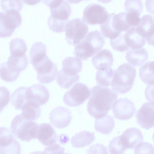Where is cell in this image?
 I'll return each mask as SVG.
<instances>
[{"label": "cell", "instance_id": "cell-25", "mask_svg": "<svg viewBox=\"0 0 154 154\" xmlns=\"http://www.w3.org/2000/svg\"><path fill=\"white\" fill-rule=\"evenodd\" d=\"M45 45L42 42H36L32 45L30 50L29 58L32 65L43 59L47 55Z\"/></svg>", "mask_w": 154, "mask_h": 154}, {"label": "cell", "instance_id": "cell-1", "mask_svg": "<svg viewBox=\"0 0 154 154\" xmlns=\"http://www.w3.org/2000/svg\"><path fill=\"white\" fill-rule=\"evenodd\" d=\"M90 91L88 112L95 119L102 118L111 109L118 95L111 88L99 85L93 87Z\"/></svg>", "mask_w": 154, "mask_h": 154}, {"label": "cell", "instance_id": "cell-11", "mask_svg": "<svg viewBox=\"0 0 154 154\" xmlns=\"http://www.w3.org/2000/svg\"><path fill=\"white\" fill-rule=\"evenodd\" d=\"M21 22L22 17L19 11L11 10L3 12L0 21V37L11 35Z\"/></svg>", "mask_w": 154, "mask_h": 154}, {"label": "cell", "instance_id": "cell-6", "mask_svg": "<svg viewBox=\"0 0 154 154\" xmlns=\"http://www.w3.org/2000/svg\"><path fill=\"white\" fill-rule=\"evenodd\" d=\"M38 125L35 122L25 119L20 114L14 117L10 128L16 137L22 141L29 142L32 139H37Z\"/></svg>", "mask_w": 154, "mask_h": 154}, {"label": "cell", "instance_id": "cell-38", "mask_svg": "<svg viewBox=\"0 0 154 154\" xmlns=\"http://www.w3.org/2000/svg\"><path fill=\"white\" fill-rule=\"evenodd\" d=\"M64 149L60 145L55 143L45 148L44 154H64Z\"/></svg>", "mask_w": 154, "mask_h": 154}, {"label": "cell", "instance_id": "cell-14", "mask_svg": "<svg viewBox=\"0 0 154 154\" xmlns=\"http://www.w3.org/2000/svg\"><path fill=\"white\" fill-rule=\"evenodd\" d=\"M154 107L153 101L146 103L137 112V122L141 128L148 130L153 127Z\"/></svg>", "mask_w": 154, "mask_h": 154}, {"label": "cell", "instance_id": "cell-3", "mask_svg": "<svg viewBox=\"0 0 154 154\" xmlns=\"http://www.w3.org/2000/svg\"><path fill=\"white\" fill-rule=\"evenodd\" d=\"M50 8L51 14L48 20L49 28L56 32L64 31L71 12L69 3L65 0H43Z\"/></svg>", "mask_w": 154, "mask_h": 154}, {"label": "cell", "instance_id": "cell-4", "mask_svg": "<svg viewBox=\"0 0 154 154\" xmlns=\"http://www.w3.org/2000/svg\"><path fill=\"white\" fill-rule=\"evenodd\" d=\"M105 43L104 38L99 31H91L76 45L73 54L81 60H86L99 51Z\"/></svg>", "mask_w": 154, "mask_h": 154}, {"label": "cell", "instance_id": "cell-26", "mask_svg": "<svg viewBox=\"0 0 154 154\" xmlns=\"http://www.w3.org/2000/svg\"><path fill=\"white\" fill-rule=\"evenodd\" d=\"M139 75L143 82L149 85H153V61H148L141 66L139 69Z\"/></svg>", "mask_w": 154, "mask_h": 154}, {"label": "cell", "instance_id": "cell-13", "mask_svg": "<svg viewBox=\"0 0 154 154\" xmlns=\"http://www.w3.org/2000/svg\"><path fill=\"white\" fill-rule=\"evenodd\" d=\"M112 109L115 118L122 120L130 119L136 111L134 103L127 98H120L115 101Z\"/></svg>", "mask_w": 154, "mask_h": 154}, {"label": "cell", "instance_id": "cell-20", "mask_svg": "<svg viewBox=\"0 0 154 154\" xmlns=\"http://www.w3.org/2000/svg\"><path fill=\"white\" fill-rule=\"evenodd\" d=\"M37 139L44 145L49 146L56 142L57 135L51 125L42 123L38 125Z\"/></svg>", "mask_w": 154, "mask_h": 154}, {"label": "cell", "instance_id": "cell-8", "mask_svg": "<svg viewBox=\"0 0 154 154\" xmlns=\"http://www.w3.org/2000/svg\"><path fill=\"white\" fill-rule=\"evenodd\" d=\"M88 31V26L81 19H73L66 24L65 38L69 44L75 45L85 38Z\"/></svg>", "mask_w": 154, "mask_h": 154}, {"label": "cell", "instance_id": "cell-23", "mask_svg": "<svg viewBox=\"0 0 154 154\" xmlns=\"http://www.w3.org/2000/svg\"><path fill=\"white\" fill-rule=\"evenodd\" d=\"M95 139L94 133L84 131L73 136L71 139V143L73 147L80 148L90 145Z\"/></svg>", "mask_w": 154, "mask_h": 154}, {"label": "cell", "instance_id": "cell-9", "mask_svg": "<svg viewBox=\"0 0 154 154\" xmlns=\"http://www.w3.org/2000/svg\"><path fill=\"white\" fill-rule=\"evenodd\" d=\"M32 66L37 72V79L41 83L51 82L55 79L58 75L56 64L47 55L42 60Z\"/></svg>", "mask_w": 154, "mask_h": 154}, {"label": "cell", "instance_id": "cell-16", "mask_svg": "<svg viewBox=\"0 0 154 154\" xmlns=\"http://www.w3.org/2000/svg\"><path fill=\"white\" fill-rule=\"evenodd\" d=\"M137 26L136 29L137 32L149 45L153 46V16L148 14L144 15L140 19Z\"/></svg>", "mask_w": 154, "mask_h": 154}, {"label": "cell", "instance_id": "cell-34", "mask_svg": "<svg viewBox=\"0 0 154 154\" xmlns=\"http://www.w3.org/2000/svg\"><path fill=\"white\" fill-rule=\"evenodd\" d=\"M20 143L15 138L8 146L0 148V154H20Z\"/></svg>", "mask_w": 154, "mask_h": 154}, {"label": "cell", "instance_id": "cell-12", "mask_svg": "<svg viewBox=\"0 0 154 154\" xmlns=\"http://www.w3.org/2000/svg\"><path fill=\"white\" fill-rule=\"evenodd\" d=\"M108 13L105 8L97 3L88 5L83 12L82 20L91 25L102 24L106 20Z\"/></svg>", "mask_w": 154, "mask_h": 154}, {"label": "cell", "instance_id": "cell-40", "mask_svg": "<svg viewBox=\"0 0 154 154\" xmlns=\"http://www.w3.org/2000/svg\"><path fill=\"white\" fill-rule=\"evenodd\" d=\"M3 12L0 11V21L1 19Z\"/></svg>", "mask_w": 154, "mask_h": 154}, {"label": "cell", "instance_id": "cell-31", "mask_svg": "<svg viewBox=\"0 0 154 154\" xmlns=\"http://www.w3.org/2000/svg\"><path fill=\"white\" fill-rule=\"evenodd\" d=\"M108 148L110 154H123L127 149L120 142L119 136L110 141Z\"/></svg>", "mask_w": 154, "mask_h": 154}, {"label": "cell", "instance_id": "cell-27", "mask_svg": "<svg viewBox=\"0 0 154 154\" xmlns=\"http://www.w3.org/2000/svg\"><path fill=\"white\" fill-rule=\"evenodd\" d=\"M20 114L25 119L31 121H35L40 117L41 114L39 106L32 104L24 105L20 109Z\"/></svg>", "mask_w": 154, "mask_h": 154}, {"label": "cell", "instance_id": "cell-19", "mask_svg": "<svg viewBox=\"0 0 154 154\" xmlns=\"http://www.w3.org/2000/svg\"><path fill=\"white\" fill-rule=\"evenodd\" d=\"M113 58L112 53L107 49L100 51L92 58L93 66L98 70L108 69L112 66Z\"/></svg>", "mask_w": 154, "mask_h": 154}, {"label": "cell", "instance_id": "cell-18", "mask_svg": "<svg viewBox=\"0 0 154 154\" xmlns=\"http://www.w3.org/2000/svg\"><path fill=\"white\" fill-rule=\"evenodd\" d=\"M82 60L76 57H66L62 62V69L59 72L65 76L74 77L79 75L78 74L82 69Z\"/></svg>", "mask_w": 154, "mask_h": 154}, {"label": "cell", "instance_id": "cell-21", "mask_svg": "<svg viewBox=\"0 0 154 154\" xmlns=\"http://www.w3.org/2000/svg\"><path fill=\"white\" fill-rule=\"evenodd\" d=\"M127 60L132 66H139L143 64L148 59L147 52L144 48L128 50L126 54Z\"/></svg>", "mask_w": 154, "mask_h": 154}, {"label": "cell", "instance_id": "cell-41", "mask_svg": "<svg viewBox=\"0 0 154 154\" xmlns=\"http://www.w3.org/2000/svg\"><path fill=\"white\" fill-rule=\"evenodd\" d=\"M64 154H71L69 153H64Z\"/></svg>", "mask_w": 154, "mask_h": 154}, {"label": "cell", "instance_id": "cell-10", "mask_svg": "<svg viewBox=\"0 0 154 154\" xmlns=\"http://www.w3.org/2000/svg\"><path fill=\"white\" fill-rule=\"evenodd\" d=\"M90 91L87 86L82 83H77L68 91L63 98V101L67 106L76 107L85 102L89 97Z\"/></svg>", "mask_w": 154, "mask_h": 154}, {"label": "cell", "instance_id": "cell-2", "mask_svg": "<svg viewBox=\"0 0 154 154\" xmlns=\"http://www.w3.org/2000/svg\"><path fill=\"white\" fill-rule=\"evenodd\" d=\"M49 98L47 88L42 85L35 84L29 87L21 86L17 88L11 94V102L15 109L20 110L26 103L42 106L48 101Z\"/></svg>", "mask_w": 154, "mask_h": 154}, {"label": "cell", "instance_id": "cell-30", "mask_svg": "<svg viewBox=\"0 0 154 154\" xmlns=\"http://www.w3.org/2000/svg\"><path fill=\"white\" fill-rule=\"evenodd\" d=\"M110 44L113 49L119 51H128L129 48L126 43L124 38V34L121 33L116 38L110 40Z\"/></svg>", "mask_w": 154, "mask_h": 154}, {"label": "cell", "instance_id": "cell-5", "mask_svg": "<svg viewBox=\"0 0 154 154\" xmlns=\"http://www.w3.org/2000/svg\"><path fill=\"white\" fill-rule=\"evenodd\" d=\"M136 75L135 68L124 63L115 70L111 82L112 90L121 94L126 93L132 88Z\"/></svg>", "mask_w": 154, "mask_h": 154}, {"label": "cell", "instance_id": "cell-32", "mask_svg": "<svg viewBox=\"0 0 154 154\" xmlns=\"http://www.w3.org/2000/svg\"><path fill=\"white\" fill-rule=\"evenodd\" d=\"M126 12H133L140 14L143 10V4L141 0H126L125 3Z\"/></svg>", "mask_w": 154, "mask_h": 154}, {"label": "cell", "instance_id": "cell-28", "mask_svg": "<svg viewBox=\"0 0 154 154\" xmlns=\"http://www.w3.org/2000/svg\"><path fill=\"white\" fill-rule=\"evenodd\" d=\"M9 45L11 55L18 57L26 55L27 47L23 39L19 38H14L11 40Z\"/></svg>", "mask_w": 154, "mask_h": 154}, {"label": "cell", "instance_id": "cell-37", "mask_svg": "<svg viewBox=\"0 0 154 154\" xmlns=\"http://www.w3.org/2000/svg\"><path fill=\"white\" fill-rule=\"evenodd\" d=\"M86 152V154H108L106 147L103 144L99 143L91 146Z\"/></svg>", "mask_w": 154, "mask_h": 154}, {"label": "cell", "instance_id": "cell-29", "mask_svg": "<svg viewBox=\"0 0 154 154\" xmlns=\"http://www.w3.org/2000/svg\"><path fill=\"white\" fill-rule=\"evenodd\" d=\"M115 70L110 68L106 69L97 71L95 79L97 84L104 87L110 85Z\"/></svg>", "mask_w": 154, "mask_h": 154}, {"label": "cell", "instance_id": "cell-17", "mask_svg": "<svg viewBox=\"0 0 154 154\" xmlns=\"http://www.w3.org/2000/svg\"><path fill=\"white\" fill-rule=\"evenodd\" d=\"M143 139L140 131L135 128L127 129L119 136L120 142L126 149L134 148L143 141Z\"/></svg>", "mask_w": 154, "mask_h": 154}, {"label": "cell", "instance_id": "cell-39", "mask_svg": "<svg viewBox=\"0 0 154 154\" xmlns=\"http://www.w3.org/2000/svg\"><path fill=\"white\" fill-rule=\"evenodd\" d=\"M29 154H44L43 152H42L40 151H37L32 152Z\"/></svg>", "mask_w": 154, "mask_h": 154}, {"label": "cell", "instance_id": "cell-33", "mask_svg": "<svg viewBox=\"0 0 154 154\" xmlns=\"http://www.w3.org/2000/svg\"><path fill=\"white\" fill-rule=\"evenodd\" d=\"M23 3L21 0H2L1 6L4 11L10 10H16L20 11Z\"/></svg>", "mask_w": 154, "mask_h": 154}, {"label": "cell", "instance_id": "cell-7", "mask_svg": "<svg viewBox=\"0 0 154 154\" xmlns=\"http://www.w3.org/2000/svg\"><path fill=\"white\" fill-rule=\"evenodd\" d=\"M28 64L26 56L18 57L10 55L7 61L0 64V77L3 81L11 82L19 77Z\"/></svg>", "mask_w": 154, "mask_h": 154}, {"label": "cell", "instance_id": "cell-24", "mask_svg": "<svg viewBox=\"0 0 154 154\" xmlns=\"http://www.w3.org/2000/svg\"><path fill=\"white\" fill-rule=\"evenodd\" d=\"M115 125L113 117L107 115L102 118L95 119L94 128L96 131L102 134H108L112 132Z\"/></svg>", "mask_w": 154, "mask_h": 154}, {"label": "cell", "instance_id": "cell-15", "mask_svg": "<svg viewBox=\"0 0 154 154\" xmlns=\"http://www.w3.org/2000/svg\"><path fill=\"white\" fill-rule=\"evenodd\" d=\"M51 124L56 128L61 129L67 127L72 119L71 112L67 108L59 106L54 109L49 114Z\"/></svg>", "mask_w": 154, "mask_h": 154}, {"label": "cell", "instance_id": "cell-42", "mask_svg": "<svg viewBox=\"0 0 154 154\" xmlns=\"http://www.w3.org/2000/svg\"></svg>", "mask_w": 154, "mask_h": 154}, {"label": "cell", "instance_id": "cell-36", "mask_svg": "<svg viewBox=\"0 0 154 154\" xmlns=\"http://www.w3.org/2000/svg\"><path fill=\"white\" fill-rule=\"evenodd\" d=\"M10 96L8 89L5 87L0 86V113L8 103Z\"/></svg>", "mask_w": 154, "mask_h": 154}, {"label": "cell", "instance_id": "cell-22", "mask_svg": "<svg viewBox=\"0 0 154 154\" xmlns=\"http://www.w3.org/2000/svg\"><path fill=\"white\" fill-rule=\"evenodd\" d=\"M125 42L129 48L138 49L142 48L146 41L136 30V27L130 28L124 35Z\"/></svg>", "mask_w": 154, "mask_h": 154}, {"label": "cell", "instance_id": "cell-35", "mask_svg": "<svg viewBox=\"0 0 154 154\" xmlns=\"http://www.w3.org/2000/svg\"><path fill=\"white\" fill-rule=\"evenodd\" d=\"M154 147L151 143L142 142L135 147L134 154H154Z\"/></svg>", "mask_w": 154, "mask_h": 154}]
</instances>
